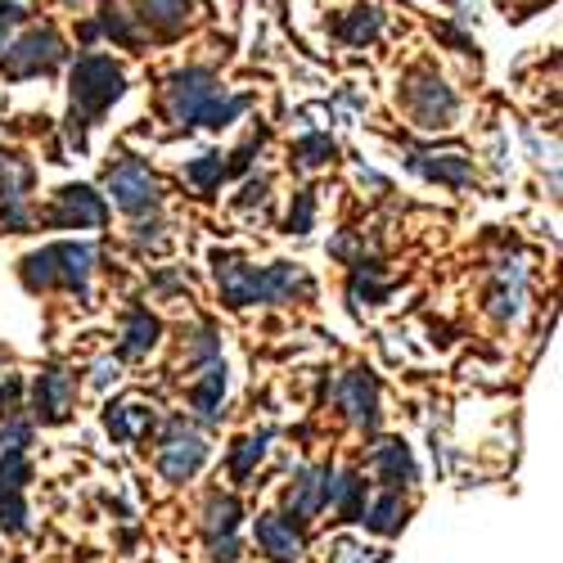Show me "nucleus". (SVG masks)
I'll use <instances>...</instances> for the list:
<instances>
[{"label":"nucleus","instance_id":"1","mask_svg":"<svg viewBox=\"0 0 563 563\" xmlns=\"http://www.w3.org/2000/svg\"><path fill=\"white\" fill-rule=\"evenodd\" d=\"M212 279L225 307H279V302H307L316 298V279L307 266L275 262V266H253L234 253H212Z\"/></svg>","mask_w":563,"mask_h":563},{"label":"nucleus","instance_id":"2","mask_svg":"<svg viewBox=\"0 0 563 563\" xmlns=\"http://www.w3.org/2000/svg\"><path fill=\"white\" fill-rule=\"evenodd\" d=\"M253 96H230L221 86V77L203 64L176 68L163 86V113L176 126H208V131H225L230 122H240L249 113Z\"/></svg>","mask_w":563,"mask_h":563},{"label":"nucleus","instance_id":"3","mask_svg":"<svg viewBox=\"0 0 563 563\" xmlns=\"http://www.w3.org/2000/svg\"><path fill=\"white\" fill-rule=\"evenodd\" d=\"M126 96V73L122 64H113L109 55H81L68 73V118H64V135L77 154H86L90 145V126H96L118 100Z\"/></svg>","mask_w":563,"mask_h":563},{"label":"nucleus","instance_id":"4","mask_svg":"<svg viewBox=\"0 0 563 563\" xmlns=\"http://www.w3.org/2000/svg\"><path fill=\"white\" fill-rule=\"evenodd\" d=\"M90 275H96V244H51L36 249L19 262V279L27 294H73V298H90Z\"/></svg>","mask_w":563,"mask_h":563},{"label":"nucleus","instance_id":"5","mask_svg":"<svg viewBox=\"0 0 563 563\" xmlns=\"http://www.w3.org/2000/svg\"><path fill=\"white\" fill-rule=\"evenodd\" d=\"M397 104L406 109V118L419 126V131H451L455 118H460V96L433 73L419 64L401 86H397Z\"/></svg>","mask_w":563,"mask_h":563},{"label":"nucleus","instance_id":"6","mask_svg":"<svg viewBox=\"0 0 563 563\" xmlns=\"http://www.w3.org/2000/svg\"><path fill=\"white\" fill-rule=\"evenodd\" d=\"M64 59H68V45H64L59 27L41 23V27H27V32L5 41V51H0V73H5V81H32V77H51Z\"/></svg>","mask_w":563,"mask_h":563},{"label":"nucleus","instance_id":"7","mask_svg":"<svg viewBox=\"0 0 563 563\" xmlns=\"http://www.w3.org/2000/svg\"><path fill=\"white\" fill-rule=\"evenodd\" d=\"M208 460V442L203 433L190 424L185 415H172L163 424V438H158V451H154V464L167 483H190Z\"/></svg>","mask_w":563,"mask_h":563},{"label":"nucleus","instance_id":"8","mask_svg":"<svg viewBox=\"0 0 563 563\" xmlns=\"http://www.w3.org/2000/svg\"><path fill=\"white\" fill-rule=\"evenodd\" d=\"M109 199L113 208H122L126 217H145V212H158L163 208V185L158 176L150 172V163H140V158H118L109 167Z\"/></svg>","mask_w":563,"mask_h":563},{"label":"nucleus","instance_id":"9","mask_svg":"<svg viewBox=\"0 0 563 563\" xmlns=\"http://www.w3.org/2000/svg\"><path fill=\"white\" fill-rule=\"evenodd\" d=\"M104 221H109V203L90 185H64L51 199V208L41 212V225L51 230H100Z\"/></svg>","mask_w":563,"mask_h":563},{"label":"nucleus","instance_id":"10","mask_svg":"<svg viewBox=\"0 0 563 563\" xmlns=\"http://www.w3.org/2000/svg\"><path fill=\"white\" fill-rule=\"evenodd\" d=\"M32 483V468H27V455L23 451H0V532L10 537H23L32 523H27V492Z\"/></svg>","mask_w":563,"mask_h":563},{"label":"nucleus","instance_id":"11","mask_svg":"<svg viewBox=\"0 0 563 563\" xmlns=\"http://www.w3.org/2000/svg\"><path fill=\"white\" fill-rule=\"evenodd\" d=\"M528 302V262L523 257H500L492 271V289H487V311L500 324H514L523 316Z\"/></svg>","mask_w":563,"mask_h":563},{"label":"nucleus","instance_id":"12","mask_svg":"<svg viewBox=\"0 0 563 563\" xmlns=\"http://www.w3.org/2000/svg\"><path fill=\"white\" fill-rule=\"evenodd\" d=\"M77 401V379L64 365H45L32 384V415L36 424H64Z\"/></svg>","mask_w":563,"mask_h":563},{"label":"nucleus","instance_id":"13","mask_svg":"<svg viewBox=\"0 0 563 563\" xmlns=\"http://www.w3.org/2000/svg\"><path fill=\"white\" fill-rule=\"evenodd\" d=\"M330 478H334V464H302L289 492H285V514L294 523H311L316 514H324V500H330Z\"/></svg>","mask_w":563,"mask_h":563},{"label":"nucleus","instance_id":"14","mask_svg":"<svg viewBox=\"0 0 563 563\" xmlns=\"http://www.w3.org/2000/svg\"><path fill=\"white\" fill-rule=\"evenodd\" d=\"M334 397H339V410L356 429H365V433L379 429V379H374L369 369H347L334 388Z\"/></svg>","mask_w":563,"mask_h":563},{"label":"nucleus","instance_id":"15","mask_svg":"<svg viewBox=\"0 0 563 563\" xmlns=\"http://www.w3.org/2000/svg\"><path fill=\"white\" fill-rule=\"evenodd\" d=\"M253 541L271 563H298L302 550H307L302 523H294L289 514H262V519L253 523Z\"/></svg>","mask_w":563,"mask_h":563},{"label":"nucleus","instance_id":"16","mask_svg":"<svg viewBox=\"0 0 563 563\" xmlns=\"http://www.w3.org/2000/svg\"><path fill=\"white\" fill-rule=\"evenodd\" d=\"M406 167H410L415 176L433 180V185H446V190H468V185H474V176H478L474 158H468L464 150H451V154H410Z\"/></svg>","mask_w":563,"mask_h":563},{"label":"nucleus","instance_id":"17","mask_svg":"<svg viewBox=\"0 0 563 563\" xmlns=\"http://www.w3.org/2000/svg\"><path fill=\"white\" fill-rule=\"evenodd\" d=\"M369 468L388 487H397V492L419 483V464H415V455H410V446L401 438H379V442H374L369 446Z\"/></svg>","mask_w":563,"mask_h":563},{"label":"nucleus","instance_id":"18","mask_svg":"<svg viewBox=\"0 0 563 563\" xmlns=\"http://www.w3.org/2000/svg\"><path fill=\"white\" fill-rule=\"evenodd\" d=\"M190 14H195V0H135V23L150 27L163 41L180 36L185 23H190Z\"/></svg>","mask_w":563,"mask_h":563},{"label":"nucleus","instance_id":"19","mask_svg":"<svg viewBox=\"0 0 563 563\" xmlns=\"http://www.w3.org/2000/svg\"><path fill=\"white\" fill-rule=\"evenodd\" d=\"M100 36H109V41L126 45V51H135V45H145V32H140L135 14L118 10V5H100V14H96V19L81 23V41H86V45H90V41H100Z\"/></svg>","mask_w":563,"mask_h":563},{"label":"nucleus","instance_id":"20","mask_svg":"<svg viewBox=\"0 0 563 563\" xmlns=\"http://www.w3.org/2000/svg\"><path fill=\"white\" fill-rule=\"evenodd\" d=\"M163 339V324L150 307H131L126 324H122V343H118V361H135V356H150Z\"/></svg>","mask_w":563,"mask_h":563},{"label":"nucleus","instance_id":"21","mask_svg":"<svg viewBox=\"0 0 563 563\" xmlns=\"http://www.w3.org/2000/svg\"><path fill=\"white\" fill-rule=\"evenodd\" d=\"M154 424H158V415H154V406H145V401H113V406L104 410V429H109L118 442L150 438Z\"/></svg>","mask_w":563,"mask_h":563},{"label":"nucleus","instance_id":"22","mask_svg":"<svg viewBox=\"0 0 563 563\" xmlns=\"http://www.w3.org/2000/svg\"><path fill=\"white\" fill-rule=\"evenodd\" d=\"M406 514H410V505L401 500L397 487H388V492H379L374 500H365L361 523H365L374 537H397V532L406 528Z\"/></svg>","mask_w":563,"mask_h":563},{"label":"nucleus","instance_id":"23","mask_svg":"<svg viewBox=\"0 0 563 563\" xmlns=\"http://www.w3.org/2000/svg\"><path fill=\"white\" fill-rule=\"evenodd\" d=\"M221 397H225V361H212L199 369V379L190 384V406L199 410L203 424L221 419Z\"/></svg>","mask_w":563,"mask_h":563},{"label":"nucleus","instance_id":"24","mask_svg":"<svg viewBox=\"0 0 563 563\" xmlns=\"http://www.w3.org/2000/svg\"><path fill=\"white\" fill-rule=\"evenodd\" d=\"M324 509H334L343 523H361V509H365V478L356 474V468H334L330 478V500H324Z\"/></svg>","mask_w":563,"mask_h":563},{"label":"nucleus","instance_id":"25","mask_svg":"<svg viewBox=\"0 0 563 563\" xmlns=\"http://www.w3.org/2000/svg\"><path fill=\"white\" fill-rule=\"evenodd\" d=\"M240 519H244L240 496H230V492H212V496H208V505H203V532H208V541L234 537Z\"/></svg>","mask_w":563,"mask_h":563},{"label":"nucleus","instance_id":"26","mask_svg":"<svg viewBox=\"0 0 563 563\" xmlns=\"http://www.w3.org/2000/svg\"><path fill=\"white\" fill-rule=\"evenodd\" d=\"M271 438H275V429H262V433H249V438H240V442L230 446V478L234 483H249L257 474V464L266 460Z\"/></svg>","mask_w":563,"mask_h":563},{"label":"nucleus","instance_id":"27","mask_svg":"<svg viewBox=\"0 0 563 563\" xmlns=\"http://www.w3.org/2000/svg\"><path fill=\"white\" fill-rule=\"evenodd\" d=\"M36 185V172L19 154H0V203H27Z\"/></svg>","mask_w":563,"mask_h":563},{"label":"nucleus","instance_id":"28","mask_svg":"<svg viewBox=\"0 0 563 563\" xmlns=\"http://www.w3.org/2000/svg\"><path fill=\"white\" fill-rule=\"evenodd\" d=\"M225 176H230V158H225L221 150H208V154H199V158L185 163V180H190L199 195H217Z\"/></svg>","mask_w":563,"mask_h":563},{"label":"nucleus","instance_id":"29","mask_svg":"<svg viewBox=\"0 0 563 563\" xmlns=\"http://www.w3.org/2000/svg\"><path fill=\"white\" fill-rule=\"evenodd\" d=\"M379 32H384V14L374 10V5H356L347 19L334 23V36H339L343 45H369Z\"/></svg>","mask_w":563,"mask_h":563},{"label":"nucleus","instance_id":"30","mask_svg":"<svg viewBox=\"0 0 563 563\" xmlns=\"http://www.w3.org/2000/svg\"><path fill=\"white\" fill-rule=\"evenodd\" d=\"M339 154V145H334V135L330 131H311V135H302L298 145L289 150V163L298 167V172H320L324 163H330Z\"/></svg>","mask_w":563,"mask_h":563},{"label":"nucleus","instance_id":"31","mask_svg":"<svg viewBox=\"0 0 563 563\" xmlns=\"http://www.w3.org/2000/svg\"><path fill=\"white\" fill-rule=\"evenodd\" d=\"M388 294H393V285H388V279H379V266H374V262H361L356 275H352V285H347L352 307H361V302H365V307H384Z\"/></svg>","mask_w":563,"mask_h":563},{"label":"nucleus","instance_id":"32","mask_svg":"<svg viewBox=\"0 0 563 563\" xmlns=\"http://www.w3.org/2000/svg\"><path fill=\"white\" fill-rule=\"evenodd\" d=\"M330 563H388V550H374L356 537H339L330 545Z\"/></svg>","mask_w":563,"mask_h":563},{"label":"nucleus","instance_id":"33","mask_svg":"<svg viewBox=\"0 0 563 563\" xmlns=\"http://www.w3.org/2000/svg\"><path fill=\"white\" fill-rule=\"evenodd\" d=\"M285 230H289V234H311V230H316V195H311V190H298V195H294L289 217H285Z\"/></svg>","mask_w":563,"mask_h":563},{"label":"nucleus","instance_id":"34","mask_svg":"<svg viewBox=\"0 0 563 563\" xmlns=\"http://www.w3.org/2000/svg\"><path fill=\"white\" fill-rule=\"evenodd\" d=\"M163 230H167L163 217H158V212H145V217H135L131 240H135L140 249H163V244H167V234H163Z\"/></svg>","mask_w":563,"mask_h":563},{"label":"nucleus","instance_id":"35","mask_svg":"<svg viewBox=\"0 0 563 563\" xmlns=\"http://www.w3.org/2000/svg\"><path fill=\"white\" fill-rule=\"evenodd\" d=\"M32 442V424L19 415H5V424H0V451H27Z\"/></svg>","mask_w":563,"mask_h":563},{"label":"nucleus","instance_id":"36","mask_svg":"<svg viewBox=\"0 0 563 563\" xmlns=\"http://www.w3.org/2000/svg\"><path fill=\"white\" fill-rule=\"evenodd\" d=\"M36 225L32 208L27 203H0V230H10V234H27Z\"/></svg>","mask_w":563,"mask_h":563},{"label":"nucleus","instance_id":"37","mask_svg":"<svg viewBox=\"0 0 563 563\" xmlns=\"http://www.w3.org/2000/svg\"><path fill=\"white\" fill-rule=\"evenodd\" d=\"M262 203H271V176H249L240 199H234V208L249 212V208H262Z\"/></svg>","mask_w":563,"mask_h":563},{"label":"nucleus","instance_id":"38","mask_svg":"<svg viewBox=\"0 0 563 563\" xmlns=\"http://www.w3.org/2000/svg\"><path fill=\"white\" fill-rule=\"evenodd\" d=\"M27 23V10L19 5V0H0V51H5V41Z\"/></svg>","mask_w":563,"mask_h":563},{"label":"nucleus","instance_id":"39","mask_svg":"<svg viewBox=\"0 0 563 563\" xmlns=\"http://www.w3.org/2000/svg\"><path fill=\"white\" fill-rule=\"evenodd\" d=\"M118 374H122V361L118 356H100L96 365H90V388L104 393L109 384H118Z\"/></svg>","mask_w":563,"mask_h":563},{"label":"nucleus","instance_id":"40","mask_svg":"<svg viewBox=\"0 0 563 563\" xmlns=\"http://www.w3.org/2000/svg\"><path fill=\"white\" fill-rule=\"evenodd\" d=\"M19 397H23V384L14 379V374H5V379H0V415H14Z\"/></svg>","mask_w":563,"mask_h":563},{"label":"nucleus","instance_id":"41","mask_svg":"<svg viewBox=\"0 0 563 563\" xmlns=\"http://www.w3.org/2000/svg\"><path fill=\"white\" fill-rule=\"evenodd\" d=\"M240 559V537H217L212 541V563H234Z\"/></svg>","mask_w":563,"mask_h":563},{"label":"nucleus","instance_id":"42","mask_svg":"<svg viewBox=\"0 0 563 563\" xmlns=\"http://www.w3.org/2000/svg\"><path fill=\"white\" fill-rule=\"evenodd\" d=\"M356 180H361V185H369V190H388V176H379V172L365 167V163L356 167Z\"/></svg>","mask_w":563,"mask_h":563},{"label":"nucleus","instance_id":"43","mask_svg":"<svg viewBox=\"0 0 563 563\" xmlns=\"http://www.w3.org/2000/svg\"><path fill=\"white\" fill-rule=\"evenodd\" d=\"M59 5H68V10H81V5H90V0H59Z\"/></svg>","mask_w":563,"mask_h":563}]
</instances>
